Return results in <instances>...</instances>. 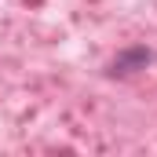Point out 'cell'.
Here are the masks:
<instances>
[{
    "mask_svg": "<svg viewBox=\"0 0 157 157\" xmlns=\"http://www.w3.org/2000/svg\"><path fill=\"white\" fill-rule=\"evenodd\" d=\"M150 59V51H143V48H135L132 55H124L121 62H113V73H128V66H135V62H146Z\"/></svg>",
    "mask_w": 157,
    "mask_h": 157,
    "instance_id": "1",
    "label": "cell"
}]
</instances>
